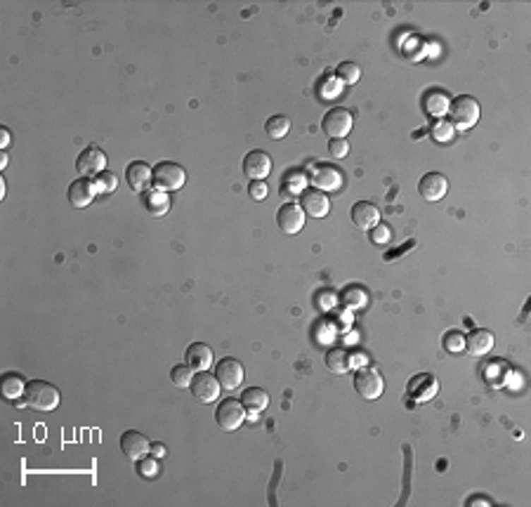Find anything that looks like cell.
Instances as JSON below:
<instances>
[{
	"label": "cell",
	"instance_id": "8fae6325",
	"mask_svg": "<svg viewBox=\"0 0 531 507\" xmlns=\"http://www.w3.org/2000/svg\"><path fill=\"white\" fill-rule=\"evenodd\" d=\"M220 382L215 375H210L208 371H198L191 380V394L196 396L201 403H210L220 396Z\"/></svg>",
	"mask_w": 531,
	"mask_h": 507
},
{
	"label": "cell",
	"instance_id": "1f68e13d",
	"mask_svg": "<svg viewBox=\"0 0 531 507\" xmlns=\"http://www.w3.org/2000/svg\"><path fill=\"white\" fill-rule=\"evenodd\" d=\"M248 194H251L253 201H265L267 194H270V187H267L265 180H253L248 184Z\"/></svg>",
	"mask_w": 531,
	"mask_h": 507
},
{
	"label": "cell",
	"instance_id": "277c9868",
	"mask_svg": "<svg viewBox=\"0 0 531 507\" xmlns=\"http://www.w3.org/2000/svg\"><path fill=\"white\" fill-rule=\"evenodd\" d=\"M354 389L359 392L364 399L376 401L378 396L385 392V380L378 368L374 366H364L354 373Z\"/></svg>",
	"mask_w": 531,
	"mask_h": 507
},
{
	"label": "cell",
	"instance_id": "7402d4cb",
	"mask_svg": "<svg viewBox=\"0 0 531 507\" xmlns=\"http://www.w3.org/2000/svg\"><path fill=\"white\" fill-rule=\"evenodd\" d=\"M326 368L335 375L347 373L350 371V354L340 347L328 349V352H326Z\"/></svg>",
	"mask_w": 531,
	"mask_h": 507
},
{
	"label": "cell",
	"instance_id": "5bb4252c",
	"mask_svg": "<svg viewBox=\"0 0 531 507\" xmlns=\"http://www.w3.org/2000/svg\"><path fill=\"white\" fill-rule=\"evenodd\" d=\"M446 191H449V182H446V177L441 173H427L418 182V194L430 203L441 201L446 196Z\"/></svg>",
	"mask_w": 531,
	"mask_h": 507
},
{
	"label": "cell",
	"instance_id": "3957f363",
	"mask_svg": "<svg viewBox=\"0 0 531 507\" xmlns=\"http://www.w3.org/2000/svg\"><path fill=\"white\" fill-rule=\"evenodd\" d=\"M184 182H187V173H184L182 166H177V163L172 161H161L154 166V184L156 189L161 191H177L184 187Z\"/></svg>",
	"mask_w": 531,
	"mask_h": 507
},
{
	"label": "cell",
	"instance_id": "9a60e30c",
	"mask_svg": "<svg viewBox=\"0 0 531 507\" xmlns=\"http://www.w3.org/2000/svg\"><path fill=\"white\" fill-rule=\"evenodd\" d=\"M126 180L133 191H144L154 182V168L144 161H133L126 170Z\"/></svg>",
	"mask_w": 531,
	"mask_h": 507
},
{
	"label": "cell",
	"instance_id": "e0dca14e",
	"mask_svg": "<svg viewBox=\"0 0 531 507\" xmlns=\"http://www.w3.org/2000/svg\"><path fill=\"white\" fill-rule=\"evenodd\" d=\"M95 187L90 180H85V177H80V180H73L71 187H68V203L73 205V208H88L93 201H95Z\"/></svg>",
	"mask_w": 531,
	"mask_h": 507
},
{
	"label": "cell",
	"instance_id": "d590c367",
	"mask_svg": "<svg viewBox=\"0 0 531 507\" xmlns=\"http://www.w3.org/2000/svg\"><path fill=\"white\" fill-rule=\"evenodd\" d=\"M0 144H3V147H8V144H10V133H8V130H0Z\"/></svg>",
	"mask_w": 531,
	"mask_h": 507
},
{
	"label": "cell",
	"instance_id": "4fadbf2b",
	"mask_svg": "<svg viewBox=\"0 0 531 507\" xmlns=\"http://www.w3.org/2000/svg\"><path fill=\"white\" fill-rule=\"evenodd\" d=\"M244 173L248 180H265L267 175L272 173V156L267 152H248L244 159Z\"/></svg>",
	"mask_w": 531,
	"mask_h": 507
},
{
	"label": "cell",
	"instance_id": "8d00e7d4",
	"mask_svg": "<svg viewBox=\"0 0 531 507\" xmlns=\"http://www.w3.org/2000/svg\"><path fill=\"white\" fill-rule=\"evenodd\" d=\"M151 451H154V453H156L158 458H161V456L165 453V448H163V446H158V444H156V446H151Z\"/></svg>",
	"mask_w": 531,
	"mask_h": 507
},
{
	"label": "cell",
	"instance_id": "ffe728a7",
	"mask_svg": "<svg viewBox=\"0 0 531 507\" xmlns=\"http://www.w3.org/2000/svg\"><path fill=\"white\" fill-rule=\"evenodd\" d=\"M239 401L244 403L246 413L255 415V413H260V410H265L267 406H270V394H267L265 389H260V387H246Z\"/></svg>",
	"mask_w": 531,
	"mask_h": 507
},
{
	"label": "cell",
	"instance_id": "d4e9b609",
	"mask_svg": "<svg viewBox=\"0 0 531 507\" xmlns=\"http://www.w3.org/2000/svg\"><path fill=\"white\" fill-rule=\"evenodd\" d=\"M288 130H291V121L286 118V116H272V118H267L265 123V133L272 137V140H284L288 135Z\"/></svg>",
	"mask_w": 531,
	"mask_h": 507
},
{
	"label": "cell",
	"instance_id": "30bf717a",
	"mask_svg": "<svg viewBox=\"0 0 531 507\" xmlns=\"http://www.w3.org/2000/svg\"><path fill=\"white\" fill-rule=\"evenodd\" d=\"M121 448H123V453H126L128 460L140 463L142 458H147V453L151 451V441L142 434V432L128 429L126 434L121 436Z\"/></svg>",
	"mask_w": 531,
	"mask_h": 507
},
{
	"label": "cell",
	"instance_id": "44dd1931",
	"mask_svg": "<svg viewBox=\"0 0 531 507\" xmlns=\"http://www.w3.org/2000/svg\"><path fill=\"white\" fill-rule=\"evenodd\" d=\"M144 205L149 212H154L156 217H163L170 210V196L161 189H151L144 194Z\"/></svg>",
	"mask_w": 531,
	"mask_h": 507
},
{
	"label": "cell",
	"instance_id": "cb8c5ba5",
	"mask_svg": "<svg viewBox=\"0 0 531 507\" xmlns=\"http://www.w3.org/2000/svg\"><path fill=\"white\" fill-rule=\"evenodd\" d=\"M312 182L316 184V189H321V191L338 189V187H340V173L333 170V168H319Z\"/></svg>",
	"mask_w": 531,
	"mask_h": 507
},
{
	"label": "cell",
	"instance_id": "ac0fdd59",
	"mask_svg": "<svg viewBox=\"0 0 531 507\" xmlns=\"http://www.w3.org/2000/svg\"><path fill=\"white\" fill-rule=\"evenodd\" d=\"M465 349L472 356H484L494 349V333L484 331V328H477V331H470L465 338Z\"/></svg>",
	"mask_w": 531,
	"mask_h": 507
},
{
	"label": "cell",
	"instance_id": "8992f818",
	"mask_svg": "<svg viewBox=\"0 0 531 507\" xmlns=\"http://www.w3.org/2000/svg\"><path fill=\"white\" fill-rule=\"evenodd\" d=\"M352 114L342 106H333L330 111L323 116V133H326L330 140H345L352 130Z\"/></svg>",
	"mask_w": 531,
	"mask_h": 507
},
{
	"label": "cell",
	"instance_id": "f546056e",
	"mask_svg": "<svg viewBox=\"0 0 531 507\" xmlns=\"http://www.w3.org/2000/svg\"><path fill=\"white\" fill-rule=\"evenodd\" d=\"M430 133H432V137H434L437 142H449L451 137H453V126H451L449 121H441V118H439L437 123H432V130H430Z\"/></svg>",
	"mask_w": 531,
	"mask_h": 507
},
{
	"label": "cell",
	"instance_id": "74e56055",
	"mask_svg": "<svg viewBox=\"0 0 531 507\" xmlns=\"http://www.w3.org/2000/svg\"><path fill=\"white\" fill-rule=\"evenodd\" d=\"M5 166H8V156H0V168H5Z\"/></svg>",
	"mask_w": 531,
	"mask_h": 507
},
{
	"label": "cell",
	"instance_id": "9c48e42d",
	"mask_svg": "<svg viewBox=\"0 0 531 507\" xmlns=\"http://www.w3.org/2000/svg\"><path fill=\"white\" fill-rule=\"evenodd\" d=\"M300 208L307 217H326L330 212V198L321 189H305L300 194Z\"/></svg>",
	"mask_w": 531,
	"mask_h": 507
},
{
	"label": "cell",
	"instance_id": "ba28073f",
	"mask_svg": "<svg viewBox=\"0 0 531 507\" xmlns=\"http://www.w3.org/2000/svg\"><path fill=\"white\" fill-rule=\"evenodd\" d=\"M277 224L286 236L300 234L305 227V210L298 203H284L277 212Z\"/></svg>",
	"mask_w": 531,
	"mask_h": 507
},
{
	"label": "cell",
	"instance_id": "2e32d148",
	"mask_svg": "<svg viewBox=\"0 0 531 507\" xmlns=\"http://www.w3.org/2000/svg\"><path fill=\"white\" fill-rule=\"evenodd\" d=\"M352 222L359 229H374L376 224L381 222V210H378L374 203L359 201L352 205Z\"/></svg>",
	"mask_w": 531,
	"mask_h": 507
},
{
	"label": "cell",
	"instance_id": "7c38bea8",
	"mask_svg": "<svg viewBox=\"0 0 531 507\" xmlns=\"http://www.w3.org/2000/svg\"><path fill=\"white\" fill-rule=\"evenodd\" d=\"M215 378L222 389H237L244 382V366L237 359H222L215 368Z\"/></svg>",
	"mask_w": 531,
	"mask_h": 507
},
{
	"label": "cell",
	"instance_id": "7a4b0ae2",
	"mask_svg": "<svg viewBox=\"0 0 531 507\" xmlns=\"http://www.w3.org/2000/svg\"><path fill=\"white\" fill-rule=\"evenodd\" d=\"M449 114H451V126L453 130H467L479 121V102L470 97V94H460L453 102H449Z\"/></svg>",
	"mask_w": 531,
	"mask_h": 507
},
{
	"label": "cell",
	"instance_id": "836d02e7",
	"mask_svg": "<svg viewBox=\"0 0 531 507\" xmlns=\"http://www.w3.org/2000/svg\"><path fill=\"white\" fill-rule=\"evenodd\" d=\"M328 154L333 156V159H345V156L350 154V142H345V140H330L328 142Z\"/></svg>",
	"mask_w": 531,
	"mask_h": 507
},
{
	"label": "cell",
	"instance_id": "f1b7e54d",
	"mask_svg": "<svg viewBox=\"0 0 531 507\" xmlns=\"http://www.w3.org/2000/svg\"><path fill=\"white\" fill-rule=\"evenodd\" d=\"M425 104H427V111H430L432 116H441L444 111H449V99H446L444 92H437V90H432L430 94H427Z\"/></svg>",
	"mask_w": 531,
	"mask_h": 507
},
{
	"label": "cell",
	"instance_id": "52a82bcc",
	"mask_svg": "<svg viewBox=\"0 0 531 507\" xmlns=\"http://www.w3.org/2000/svg\"><path fill=\"white\" fill-rule=\"evenodd\" d=\"M76 170L80 177H97L107 170V154L97 147L83 149L78 154V161H76Z\"/></svg>",
	"mask_w": 531,
	"mask_h": 507
},
{
	"label": "cell",
	"instance_id": "4316f807",
	"mask_svg": "<svg viewBox=\"0 0 531 507\" xmlns=\"http://www.w3.org/2000/svg\"><path fill=\"white\" fill-rule=\"evenodd\" d=\"M335 73L345 85H354V83H359V78H362V68L357 66L354 61H342V64L335 68Z\"/></svg>",
	"mask_w": 531,
	"mask_h": 507
},
{
	"label": "cell",
	"instance_id": "e575fe53",
	"mask_svg": "<svg viewBox=\"0 0 531 507\" xmlns=\"http://www.w3.org/2000/svg\"><path fill=\"white\" fill-rule=\"evenodd\" d=\"M140 470H142L144 477H154L158 472V465H156V460H144V458H142V468Z\"/></svg>",
	"mask_w": 531,
	"mask_h": 507
},
{
	"label": "cell",
	"instance_id": "484cf974",
	"mask_svg": "<svg viewBox=\"0 0 531 507\" xmlns=\"http://www.w3.org/2000/svg\"><path fill=\"white\" fill-rule=\"evenodd\" d=\"M170 380H172V385H175V387L187 389V387H191V380H194V368L187 366V364L175 366L170 371Z\"/></svg>",
	"mask_w": 531,
	"mask_h": 507
},
{
	"label": "cell",
	"instance_id": "6da1fadb",
	"mask_svg": "<svg viewBox=\"0 0 531 507\" xmlns=\"http://www.w3.org/2000/svg\"><path fill=\"white\" fill-rule=\"evenodd\" d=\"M26 406L36 410H54L59 406V389L45 380H31L24 394Z\"/></svg>",
	"mask_w": 531,
	"mask_h": 507
},
{
	"label": "cell",
	"instance_id": "603a6c76",
	"mask_svg": "<svg viewBox=\"0 0 531 507\" xmlns=\"http://www.w3.org/2000/svg\"><path fill=\"white\" fill-rule=\"evenodd\" d=\"M26 382L19 373H5L3 375V396L8 399H19L22 394H26Z\"/></svg>",
	"mask_w": 531,
	"mask_h": 507
},
{
	"label": "cell",
	"instance_id": "d6986e66",
	"mask_svg": "<svg viewBox=\"0 0 531 507\" xmlns=\"http://www.w3.org/2000/svg\"><path fill=\"white\" fill-rule=\"evenodd\" d=\"M184 356H187V366H191L194 371H208L213 364V349L203 342H191Z\"/></svg>",
	"mask_w": 531,
	"mask_h": 507
},
{
	"label": "cell",
	"instance_id": "4dcf8cb0",
	"mask_svg": "<svg viewBox=\"0 0 531 507\" xmlns=\"http://www.w3.org/2000/svg\"><path fill=\"white\" fill-rule=\"evenodd\" d=\"M444 349H446V352H451V354L463 352V349H465V338L458 331H449V333L444 335Z\"/></svg>",
	"mask_w": 531,
	"mask_h": 507
},
{
	"label": "cell",
	"instance_id": "5b68a950",
	"mask_svg": "<svg viewBox=\"0 0 531 507\" xmlns=\"http://www.w3.org/2000/svg\"><path fill=\"white\" fill-rule=\"evenodd\" d=\"M246 420V408L244 403L237 399H225L215 410V422L220 424V429L225 432H234L239 429Z\"/></svg>",
	"mask_w": 531,
	"mask_h": 507
},
{
	"label": "cell",
	"instance_id": "83f0119b",
	"mask_svg": "<svg viewBox=\"0 0 531 507\" xmlns=\"http://www.w3.org/2000/svg\"><path fill=\"white\" fill-rule=\"evenodd\" d=\"M93 187L97 194H112V191H116V187H119V177L105 170V173H100L97 177H93Z\"/></svg>",
	"mask_w": 531,
	"mask_h": 507
},
{
	"label": "cell",
	"instance_id": "d6a6232c",
	"mask_svg": "<svg viewBox=\"0 0 531 507\" xmlns=\"http://www.w3.org/2000/svg\"><path fill=\"white\" fill-rule=\"evenodd\" d=\"M390 238H392V229L383 222H378L374 227V231H371V241H374L376 245H385Z\"/></svg>",
	"mask_w": 531,
	"mask_h": 507
}]
</instances>
